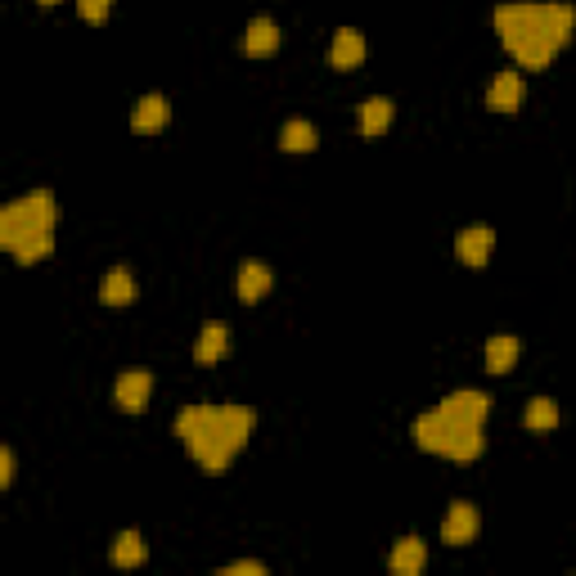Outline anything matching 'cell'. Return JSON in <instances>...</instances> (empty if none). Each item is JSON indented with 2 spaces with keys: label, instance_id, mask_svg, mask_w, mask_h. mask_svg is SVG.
<instances>
[{
  "label": "cell",
  "instance_id": "1",
  "mask_svg": "<svg viewBox=\"0 0 576 576\" xmlns=\"http://www.w3.org/2000/svg\"><path fill=\"white\" fill-rule=\"evenodd\" d=\"M576 32V9L567 0H509L495 9V36L522 68H549Z\"/></svg>",
  "mask_w": 576,
  "mask_h": 576
},
{
  "label": "cell",
  "instance_id": "2",
  "mask_svg": "<svg viewBox=\"0 0 576 576\" xmlns=\"http://www.w3.org/2000/svg\"><path fill=\"white\" fill-rule=\"evenodd\" d=\"M257 414L248 405H185L176 414V437L189 446L203 473H225L252 441Z\"/></svg>",
  "mask_w": 576,
  "mask_h": 576
},
{
  "label": "cell",
  "instance_id": "3",
  "mask_svg": "<svg viewBox=\"0 0 576 576\" xmlns=\"http://www.w3.org/2000/svg\"><path fill=\"white\" fill-rule=\"evenodd\" d=\"M486 414H491V401L486 392H450L437 410H423L414 419V441L419 450H432V455H446L455 464H468V459L482 455L486 446Z\"/></svg>",
  "mask_w": 576,
  "mask_h": 576
},
{
  "label": "cell",
  "instance_id": "4",
  "mask_svg": "<svg viewBox=\"0 0 576 576\" xmlns=\"http://www.w3.org/2000/svg\"><path fill=\"white\" fill-rule=\"evenodd\" d=\"M0 243L23 266L50 257L54 252V194L50 189H36V194H23L9 207H0Z\"/></svg>",
  "mask_w": 576,
  "mask_h": 576
},
{
  "label": "cell",
  "instance_id": "5",
  "mask_svg": "<svg viewBox=\"0 0 576 576\" xmlns=\"http://www.w3.org/2000/svg\"><path fill=\"white\" fill-rule=\"evenodd\" d=\"M477 527H482L477 504L455 500L450 513H446V522H441V540H446V545H468V540H477Z\"/></svg>",
  "mask_w": 576,
  "mask_h": 576
},
{
  "label": "cell",
  "instance_id": "6",
  "mask_svg": "<svg viewBox=\"0 0 576 576\" xmlns=\"http://www.w3.org/2000/svg\"><path fill=\"white\" fill-rule=\"evenodd\" d=\"M491 248H495V230H491V225H468V230L455 234V257L464 261V266H486Z\"/></svg>",
  "mask_w": 576,
  "mask_h": 576
},
{
  "label": "cell",
  "instance_id": "7",
  "mask_svg": "<svg viewBox=\"0 0 576 576\" xmlns=\"http://www.w3.org/2000/svg\"><path fill=\"white\" fill-rule=\"evenodd\" d=\"M149 392H153V374H149V369H126V374L117 378V387H113L117 405H122V410H131V414H140L144 405H149Z\"/></svg>",
  "mask_w": 576,
  "mask_h": 576
},
{
  "label": "cell",
  "instance_id": "8",
  "mask_svg": "<svg viewBox=\"0 0 576 576\" xmlns=\"http://www.w3.org/2000/svg\"><path fill=\"white\" fill-rule=\"evenodd\" d=\"M167 117H171L167 99H162V95H144L140 104L131 108V131L135 135H153V131H162V126H167Z\"/></svg>",
  "mask_w": 576,
  "mask_h": 576
},
{
  "label": "cell",
  "instance_id": "9",
  "mask_svg": "<svg viewBox=\"0 0 576 576\" xmlns=\"http://www.w3.org/2000/svg\"><path fill=\"white\" fill-rule=\"evenodd\" d=\"M522 104V77L518 72H500V77L486 86V108H495V113H518Z\"/></svg>",
  "mask_w": 576,
  "mask_h": 576
},
{
  "label": "cell",
  "instance_id": "10",
  "mask_svg": "<svg viewBox=\"0 0 576 576\" xmlns=\"http://www.w3.org/2000/svg\"><path fill=\"white\" fill-rule=\"evenodd\" d=\"M225 351H230V329H225L221 320L203 324V333H198V342H194L198 365H216V360H225Z\"/></svg>",
  "mask_w": 576,
  "mask_h": 576
},
{
  "label": "cell",
  "instance_id": "11",
  "mask_svg": "<svg viewBox=\"0 0 576 576\" xmlns=\"http://www.w3.org/2000/svg\"><path fill=\"white\" fill-rule=\"evenodd\" d=\"M423 558H428V545H423L419 536H405V540H396V549L387 554V567H392L396 576H419Z\"/></svg>",
  "mask_w": 576,
  "mask_h": 576
},
{
  "label": "cell",
  "instance_id": "12",
  "mask_svg": "<svg viewBox=\"0 0 576 576\" xmlns=\"http://www.w3.org/2000/svg\"><path fill=\"white\" fill-rule=\"evenodd\" d=\"M270 284H275V275H270L266 261H243L239 266V297L243 302H261V297L270 293Z\"/></svg>",
  "mask_w": 576,
  "mask_h": 576
},
{
  "label": "cell",
  "instance_id": "13",
  "mask_svg": "<svg viewBox=\"0 0 576 576\" xmlns=\"http://www.w3.org/2000/svg\"><path fill=\"white\" fill-rule=\"evenodd\" d=\"M329 59H333V68H356V63L365 59V36H360L356 27H338Z\"/></svg>",
  "mask_w": 576,
  "mask_h": 576
},
{
  "label": "cell",
  "instance_id": "14",
  "mask_svg": "<svg viewBox=\"0 0 576 576\" xmlns=\"http://www.w3.org/2000/svg\"><path fill=\"white\" fill-rule=\"evenodd\" d=\"M135 297V275L126 266H113L104 279H99V302L104 306H126Z\"/></svg>",
  "mask_w": 576,
  "mask_h": 576
},
{
  "label": "cell",
  "instance_id": "15",
  "mask_svg": "<svg viewBox=\"0 0 576 576\" xmlns=\"http://www.w3.org/2000/svg\"><path fill=\"white\" fill-rule=\"evenodd\" d=\"M518 338L513 333H495V338H486V369L491 374H509L513 365H518Z\"/></svg>",
  "mask_w": 576,
  "mask_h": 576
},
{
  "label": "cell",
  "instance_id": "16",
  "mask_svg": "<svg viewBox=\"0 0 576 576\" xmlns=\"http://www.w3.org/2000/svg\"><path fill=\"white\" fill-rule=\"evenodd\" d=\"M275 45H279V27H275V18H252L248 23V32H243V50L248 54H275Z\"/></svg>",
  "mask_w": 576,
  "mask_h": 576
},
{
  "label": "cell",
  "instance_id": "17",
  "mask_svg": "<svg viewBox=\"0 0 576 576\" xmlns=\"http://www.w3.org/2000/svg\"><path fill=\"white\" fill-rule=\"evenodd\" d=\"M315 144H320V135H315V126L302 122V117H293V122L279 126V149L284 153H311Z\"/></svg>",
  "mask_w": 576,
  "mask_h": 576
},
{
  "label": "cell",
  "instance_id": "18",
  "mask_svg": "<svg viewBox=\"0 0 576 576\" xmlns=\"http://www.w3.org/2000/svg\"><path fill=\"white\" fill-rule=\"evenodd\" d=\"M387 122H392V104H387L383 95H374V99L360 104V135H383Z\"/></svg>",
  "mask_w": 576,
  "mask_h": 576
},
{
  "label": "cell",
  "instance_id": "19",
  "mask_svg": "<svg viewBox=\"0 0 576 576\" xmlns=\"http://www.w3.org/2000/svg\"><path fill=\"white\" fill-rule=\"evenodd\" d=\"M144 558H149V545H144L140 531H122V536H117V545H113V563L117 567H140Z\"/></svg>",
  "mask_w": 576,
  "mask_h": 576
},
{
  "label": "cell",
  "instance_id": "20",
  "mask_svg": "<svg viewBox=\"0 0 576 576\" xmlns=\"http://www.w3.org/2000/svg\"><path fill=\"white\" fill-rule=\"evenodd\" d=\"M522 423H527V432H554L558 428V405L549 401V396H536V401L527 405V414H522Z\"/></svg>",
  "mask_w": 576,
  "mask_h": 576
},
{
  "label": "cell",
  "instance_id": "21",
  "mask_svg": "<svg viewBox=\"0 0 576 576\" xmlns=\"http://www.w3.org/2000/svg\"><path fill=\"white\" fill-rule=\"evenodd\" d=\"M77 14L86 18V23H104V18L113 14V0H77Z\"/></svg>",
  "mask_w": 576,
  "mask_h": 576
},
{
  "label": "cell",
  "instance_id": "22",
  "mask_svg": "<svg viewBox=\"0 0 576 576\" xmlns=\"http://www.w3.org/2000/svg\"><path fill=\"white\" fill-rule=\"evenodd\" d=\"M221 576H266V563H257V558H239V563H225L216 567Z\"/></svg>",
  "mask_w": 576,
  "mask_h": 576
},
{
  "label": "cell",
  "instance_id": "23",
  "mask_svg": "<svg viewBox=\"0 0 576 576\" xmlns=\"http://www.w3.org/2000/svg\"><path fill=\"white\" fill-rule=\"evenodd\" d=\"M9 477H14V450H0V482H9Z\"/></svg>",
  "mask_w": 576,
  "mask_h": 576
},
{
  "label": "cell",
  "instance_id": "24",
  "mask_svg": "<svg viewBox=\"0 0 576 576\" xmlns=\"http://www.w3.org/2000/svg\"><path fill=\"white\" fill-rule=\"evenodd\" d=\"M41 5H54V0H41Z\"/></svg>",
  "mask_w": 576,
  "mask_h": 576
}]
</instances>
